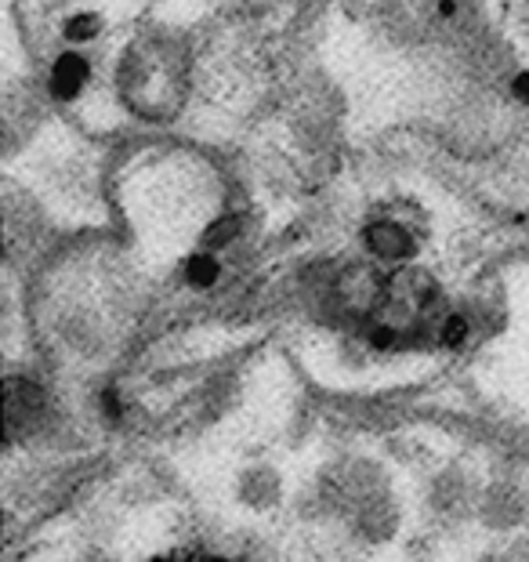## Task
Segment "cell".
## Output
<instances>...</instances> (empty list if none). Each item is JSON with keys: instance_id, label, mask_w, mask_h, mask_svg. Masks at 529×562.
<instances>
[{"instance_id": "cell-1", "label": "cell", "mask_w": 529, "mask_h": 562, "mask_svg": "<svg viewBox=\"0 0 529 562\" xmlns=\"http://www.w3.org/2000/svg\"><path fill=\"white\" fill-rule=\"evenodd\" d=\"M120 99L146 121H175L189 94V47L167 30H142L116 69Z\"/></svg>"}, {"instance_id": "cell-2", "label": "cell", "mask_w": 529, "mask_h": 562, "mask_svg": "<svg viewBox=\"0 0 529 562\" xmlns=\"http://www.w3.org/2000/svg\"><path fill=\"white\" fill-rule=\"evenodd\" d=\"M44 414V392L33 385V381L11 378L8 381V432L19 436L22 428H33L37 417Z\"/></svg>"}, {"instance_id": "cell-3", "label": "cell", "mask_w": 529, "mask_h": 562, "mask_svg": "<svg viewBox=\"0 0 529 562\" xmlns=\"http://www.w3.org/2000/svg\"><path fill=\"white\" fill-rule=\"evenodd\" d=\"M367 247L374 250L381 261H406L414 255V240L403 225L395 222H378L367 229Z\"/></svg>"}, {"instance_id": "cell-4", "label": "cell", "mask_w": 529, "mask_h": 562, "mask_svg": "<svg viewBox=\"0 0 529 562\" xmlns=\"http://www.w3.org/2000/svg\"><path fill=\"white\" fill-rule=\"evenodd\" d=\"M88 77H91L88 63L77 55H66V58H58L52 69V91L58 99H74V94H80L83 83H88Z\"/></svg>"}, {"instance_id": "cell-5", "label": "cell", "mask_w": 529, "mask_h": 562, "mask_svg": "<svg viewBox=\"0 0 529 562\" xmlns=\"http://www.w3.org/2000/svg\"><path fill=\"white\" fill-rule=\"evenodd\" d=\"M185 280L192 286H211L214 280H218V261H214L211 255H196L185 261Z\"/></svg>"}, {"instance_id": "cell-6", "label": "cell", "mask_w": 529, "mask_h": 562, "mask_svg": "<svg viewBox=\"0 0 529 562\" xmlns=\"http://www.w3.org/2000/svg\"><path fill=\"white\" fill-rule=\"evenodd\" d=\"M99 15H77V19H69L66 22V37L69 41H91L94 33H99Z\"/></svg>"}, {"instance_id": "cell-7", "label": "cell", "mask_w": 529, "mask_h": 562, "mask_svg": "<svg viewBox=\"0 0 529 562\" xmlns=\"http://www.w3.org/2000/svg\"><path fill=\"white\" fill-rule=\"evenodd\" d=\"M236 229H239L236 218H222L203 233V240H207V247H225L228 240H236Z\"/></svg>"}, {"instance_id": "cell-8", "label": "cell", "mask_w": 529, "mask_h": 562, "mask_svg": "<svg viewBox=\"0 0 529 562\" xmlns=\"http://www.w3.org/2000/svg\"><path fill=\"white\" fill-rule=\"evenodd\" d=\"M464 338H468V323L461 316H450L447 323H442V345H447V349L464 345Z\"/></svg>"}, {"instance_id": "cell-9", "label": "cell", "mask_w": 529, "mask_h": 562, "mask_svg": "<svg viewBox=\"0 0 529 562\" xmlns=\"http://www.w3.org/2000/svg\"><path fill=\"white\" fill-rule=\"evenodd\" d=\"M370 345H374V349H392V345H395V330H392V323H381V327L370 330Z\"/></svg>"}, {"instance_id": "cell-10", "label": "cell", "mask_w": 529, "mask_h": 562, "mask_svg": "<svg viewBox=\"0 0 529 562\" xmlns=\"http://www.w3.org/2000/svg\"><path fill=\"white\" fill-rule=\"evenodd\" d=\"M515 91L526 94V99H529V77H519V80H515Z\"/></svg>"}]
</instances>
